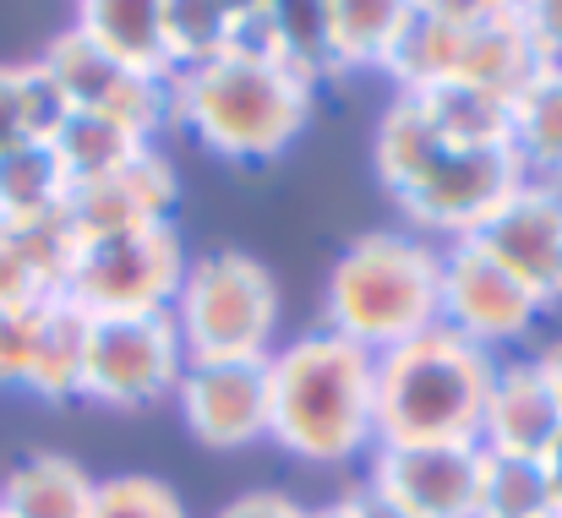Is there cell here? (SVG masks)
Returning <instances> with one entry per match:
<instances>
[{
    "instance_id": "cell-35",
    "label": "cell",
    "mask_w": 562,
    "mask_h": 518,
    "mask_svg": "<svg viewBox=\"0 0 562 518\" xmlns=\"http://www.w3.org/2000/svg\"><path fill=\"white\" fill-rule=\"evenodd\" d=\"M312 508H301L290 492H273V486H262V492H240L235 503H224L213 518H306Z\"/></svg>"
},
{
    "instance_id": "cell-24",
    "label": "cell",
    "mask_w": 562,
    "mask_h": 518,
    "mask_svg": "<svg viewBox=\"0 0 562 518\" xmlns=\"http://www.w3.org/2000/svg\"><path fill=\"white\" fill-rule=\"evenodd\" d=\"M143 148H154L143 132H132L126 121H110V115H66L49 137V154L60 159V170L71 185L82 180H99V174H115L121 165H132Z\"/></svg>"
},
{
    "instance_id": "cell-25",
    "label": "cell",
    "mask_w": 562,
    "mask_h": 518,
    "mask_svg": "<svg viewBox=\"0 0 562 518\" xmlns=\"http://www.w3.org/2000/svg\"><path fill=\"white\" fill-rule=\"evenodd\" d=\"M71 180L49 143H27L0 154V224H49L66 207Z\"/></svg>"
},
{
    "instance_id": "cell-23",
    "label": "cell",
    "mask_w": 562,
    "mask_h": 518,
    "mask_svg": "<svg viewBox=\"0 0 562 518\" xmlns=\"http://www.w3.org/2000/svg\"><path fill=\"white\" fill-rule=\"evenodd\" d=\"M404 16H409V0H328L334 71H387Z\"/></svg>"
},
{
    "instance_id": "cell-13",
    "label": "cell",
    "mask_w": 562,
    "mask_h": 518,
    "mask_svg": "<svg viewBox=\"0 0 562 518\" xmlns=\"http://www.w3.org/2000/svg\"><path fill=\"white\" fill-rule=\"evenodd\" d=\"M176 191H181L176 165L154 143V148H143L132 165H121L115 174H99V180L71 185L66 191V207H60V224H66L71 246L132 235V229H154V224H170Z\"/></svg>"
},
{
    "instance_id": "cell-22",
    "label": "cell",
    "mask_w": 562,
    "mask_h": 518,
    "mask_svg": "<svg viewBox=\"0 0 562 518\" xmlns=\"http://www.w3.org/2000/svg\"><path fill=\"white\" fill-rule=\"evenodd\" d=\"M88 317L71 301H44L38 328H33V365H27V393L49 404L82 398V365H88Z\"/></svg>"
},
{
    "instance_id": "cell-10",
    "label": "cell",
    "mask_w": 562,
    "mask_h": 518,
    "mask_svg": "<svg viewBox=\"0 0 562 518\" xmlns=\"http://www.w3.org/2000/svg\"><path fill=\"white\" fill-rule=\"evenodd\" d=\"M38 71L49 77V88L60 93L66 115H110V121H126L132 132H143L148 143L159 137V126L170 121V82H148V77H132L126 66H115L99 44H88L77 27H60L44 55H38Z\"/></svg>"
},
{
    "instance_id": "cell-32",
    "label": "cell",
    "mask_w": 562,
    "mask_h": 518,
    "mask_svg": "<svg viewBox=\"0 0 562 518\" xmlns=\"http://www.w3.org/2000/svg\"><path fill=\"white\" fill-rule=\"evenodd\" d=\"M88 518H191L159 475H110L93 486Z\"/></svg>"
},
{
    "instance_id": "cell-4",
    "label": "cell",
    "mask_w": 562,
    "mask_h": 518,
    "mask_svg": "<svg viewBox=\"0 0 562 518\" xmlns=\"http://www.w3.org/2000/svg\"><path fill=\"white\" fill-rule=\"evenodd\" d=\"M497 376V354L464 345L448 328H431L409 345L376 354V442L387 448H437L475 442Z\"/></svg>"
},
{
    "instance_id": "cell-38",
    "label": "cell",
    "mask_w": 562,
    "mask_h": 518,
    "mask_svg": "<svg viewBox=\"0 0 562 518\" xmlns=\"http://www.w3.org/2000/svg\"><path fill=\"white\" fill-rule=\"evenodd\" d=\"M541 464H547V481H552V497H558V514H562V442L541 459Z\"/></svg>"
},
{
    "instance_id": "cell-29",
    "label": "cell",
    "mask_w": 562,
    "mask_h": 518,
    "mask_svg": "<svg viewBox=\"0 0 562 518\" xmlns=\"http://www.w3.org/2000/svg\"><path fill=\"white\" fill-rule=\"evenodd\" d=\"M475 518H562L541 459H492L481 470Z\"/></svg>"
},
{
    "instance_id": "cell-17",
    "label": "cell",
    "mask_w": 562,
    "mask_h": 518,
    "mask_svg": "<svg viewBox=\"0 0 562 518\" xmlns=\"http://www.w3.org/2000/svg\"><path fill=\"white\" fill-rule=\"evenodd\" d=\"M77 33L132 77L176 82L170 44H165V0H88L77 11Z\"/></svg>"
},
{
    "instance_id": "cell-28",
    "label": "cell",
    "mask_w": 562,
    "mask_h": 518,
    "mask_svg": "<svg viewBox=\"0 0 562 518\" xmlns=\"http://www.w3.org/2000/svg\"><path fill=\"white\" fill-rule=\"evenodd\" d=\"M448 143L431 132V121L420 115V104L415 99H393L387 104V115H382V126H376V143H372V159H376V180L387 185V196L393 191H404L415 174L426 170L437 154H442Z\"/></svg>"
},
{
    "instance_id": "cell-5",
    "label": "cell",
    "mask_w": 562,
    "mask_h": 518,
    "mask_svg": "<svg viewBox=\"0 0 562 518\" xmlns=\"http://www.w3.org/2000/svg\"><path fill=\"white\" fill-rule=\"evenodd\" d=\"M279 279L251 251H202L187 262L170 323L191 360H268L279 339Z\"/></svg>"
},
{
    "instance_id": "cell-14",
    "label": "cell",
    "mask_w": 562,
    "mask_h": 518,
    "mask_svg": "<svg viewBox=\"0 0 562 518\" xmlns=\"http://www.w3.org/2000/svg\"><path fill=\"white\" fill-rule=\"evenodd\" d=\"M470 240H481V246L536 295L541 312L562 301V191L558 185L525 180V185L486 218V229L470 235Z\"/></svg>"
},
{
    "instance_id": "cell-1",
    "label": "cell",
    "mask_w": 562,
    "mask_h": 518,
    "mask_svg": "<svg viewBox=\"0 0 562 518\" xmlns=\"http://www.w3.org/2000/svg\"><path fill=\"white\" fill-rule=\"evenodd\" d=\"M268 382H273L268 437L290 459L334 470L376 448V354L361 345L328 328L301 334L295 345L268 354Z\"/></svg>"
},
{
    "instance_id": "cell-26",
    "label": "cell",
    "mask_w": 562,
    "mask_h": 518,
    "mask_svg": "<svg viewBox=\"0 0 562 518\" xmlns=\"http://www.w3.org/2000/svg\"><path fill=\"white\" fill-rule=\"evenodd\" d=\"M514 154L525 180L562 191V71H541L514 104Z\"/></svg>"
},
{
    "instance_id": "cell-16",
    "label": "cell",
    "mask_w": 562,
    "mask_h": 518,
    "mask_svg": "<svg viewBox=\"0 0 562 518\" xmlns=\"http://www.w3.org/2000/svg\"><path fill=\"white\" fill-rule=\"evenodd\" d=\"M481 11H486V0H409L404 33L387 60V77L398 82V93H426L437 82H459V66H464Z\"/></svg>"
},
{
    "instance_id": "cell-8",
    "label": "cell",
    "mask_w": 562,
    "mask_h": 518,
    "mask_svg": "<svg viewBox=\"0 0 562 518\" xmlns=\"http://www.w3.org/2000/svg\"><path fill=\"white\" fill-rule=\"evenodd\" d=\"M187 376V349L170 323L159 317H104L88 328V365H82V398L104 409H154L176 398Z\"/></svg>"
},
{
    "instance_id": "cell-6",
    "label": "cell",
    "mask_w": 562,
    "mask_h": 518,
    "mask_svg": "<svg viewBox=\"0 0 562 518\" xmlns=\"http://www.w3.org/2000/svg\"><path fill=\"white\" fill-rule=\"evenodd\" d=\"M187 262V240L176 224H154V229L110 235V240H82V246H71L60 301H71L88 323L159 317L176 306Z\"/></svg>"
},
{
    "instance_id": "cell-30",
    "label": "cell",
    "mask_w": 562,
    "mask_h": 518,
    "mask_svg": "<svg viewBox=\"0 0 562 518\" xmlns=\"http://www.w3.org/2000/svg\"><path fill=\"white\" fill-rule=\"evenodd\" d=\"M229 27H235V5L224 0H165V44L176 77L229 55Z\"/></svg>"
},
{
    "instance_id": "cell-36",
    "label": "cell",
    "mask_w": 562,
    "mask_h": 518,
    "mask_svg": "<svg viewBox=\"0 0 562 518\" xmlns=\"http://www.w3.org/2000/svg\"><path fill=\"white\" fill-rule=\"evenodd\" d=\"M339 508H345V518H409L398 503H387L382 492H372L367 481H361L356 492H345V497H339Z\"/></svg>"
},
{
    "instance_id": "cell-15",
    "label": "cell",
    "mask_w": 562,
    "mask_h": 518,
    "mask_svg": "<svg viewBox=\"0 0 562 518\" xmlns=\"http://www.w3.org/2000/svg\"><path fill=\"white\" fill-rule=\"evenodd\" d=\"M562 442V409L530 354H503L486 415H481V453L492 459H547Z\"/></svg>"
},
{
    "instance_id": "cell-33",
    "label": "cell",
    "mask_w": 562,
    "mask_h": 518,
    "mask_svg": "<svg viewBox=\"0 0 562 518\" xmlns=\"http://www.w3.org/2000/svg\"><path fill=\"white\" fill-rule=\"evenodd\" d=\"M33 328H38V306L33 312H0V387H22L27 382Z\"/></svg>"
},
{
    "instance_id": "cell-19",
    "label": "cell",
    "mask_w": 562,
    "mask_h": 518,
    "mask_svg": "<svg viewBox=\"0 0 562 518\" xmlns=\"http://www.w3.org/2000/svg\"><path fill=\"white\" fill-rule=\"evenodd\" d=\"M71 268V235L60 218L49 224H0V312H33L60 301Z\"/></svg>"
},
{
    "instance_id": "cell-27",
    "label": "cell",
    "mask_w": 562,
    "mask_h": 518,
    "mask_svg": "<svg viewBox=\"0 0 562 518\" xmlns=\"http://www.w3.org/2000/svg\"><path fill=\"white\" fill-rule=\"evenodd\" d=\"M60 121H66V104L49 88V77L38 71V60L0 66V154L49 143Z\"/></svg>"
},
{
    "instance_id": "cell-12",
    "label": "cell",
    "mask_w": 562,
    "mask_h": 518,
    "mask_svg": "<svg viewBox=\"0 0 562 518\" xmlns=\"http://www.w3.org/2000/svg\"><path fill=\"white\" fill-rule=\"evenodd\" d=\"M367 486L398 503L409 518H475L486 453L475 442H437V448H387L367 453Z\"/></svg>"
},
{
    "instance_id": "cell-34",
    "label": "cell",
    "mask_w": 562,
    "mask_h": 518,
    "mask_svg": "<svg viewBox=\"0 0 562 518\" xmlns=\"http://www.w3.org/2000/svg\"><path fill=\"white\" fill-rule=\"evenodd\" d=\"M519 16H525V33H530L541 66L562 71V0H519Z\"/></svg>"
},
{
    "instance_id": "cell-37",
    "label": "cell",
    "mask_w": 562,
    "mask_h": 518,
    "mask_svg": "<svg viewBox=\"0 0 562 518\" xmlns=\"http://www.w3.org/2000/svg\"><path fill=\"white\" fill-rule=\"evenodd\" d=\"M536 365H541V376H547V387H552V398H558V409H562V334L558 339H547V345L530 354Z\"/></svg>"
},
{
    "instance_id": "cell-39",
    "label": "cell",
    "mask_w": 562,
    "mask_h": 518,
    "mask_svg": "<svg viewBox=\"0 0 562 518\" xmlns=\"http://www.w3.org/2000/svg\"><path fill=\"white\" fill-rule=\"evenodd\" d=\"M306 518H345V508H339V503H334V508H312Z\"/></svg>"
},
{
    "instance_id": "cell-7",
    "label": "cell",
    "mask_w": 562,
    "mask_h": 518,
    "mask_svg": "<svg viewBox=\"0 0 562 518\" xmlns=\"http://www.w3.org/2000/svg\"><path fill=\"white\" fill-rule=\"evenodd\" d=\"M525 185V165L514 148L497 154H470V148H442L404 191H393L409 235L431 246H453L486 229V218Z\"/></svg>"
},
{
    "instance_id": "cell-18",
    "label": "cell",
    "mask_w": 562,
    "mask_h": 518,
    "mask_svg": "<svg viewBox=\"0 0 562 518\" xmlns=\"http://www.w3.org/2000/svg\"><path fill=\"white\" fill-rule=\"evenodd\" d=\"M541 55L525 33V16H519V0H486L475 33H470V49H464V66H459V82H475L508 104H519V93L541 77Z\"/></svg>"
},
{
    "instance_id": "cell-21",
    "label": "cell",
    "mask_w": 562,
    "mask_h": 518,
    "mask_svg": "<svg viewBox=\"0 0 562 518\" xmlns=\"http://www.w3.org/2000/svg\"><path fill=\"white\" fill-rule=\"evenodd\" d=\"M420 104V115L431 121V132L448 148H470V154H497L514 148V104L475 88V82H437L426 93H404Z\"/></svg>"
},
{
    "instance_id": "cell-2",
    "label": "cell",
    "mask_w": 562,
    "mask_h": 518,
    "mask_svg": "<svg viewBox=\"0 0 562 518\" xmlns=\"http://www.w3.org/2000/svg\"><path fill=\"white\" fill-rule=\"evenodd\" d=\"M317 88L279 60L218 55L170 82V121L229 165H273L306 132Z\"/></svg>"
},
{
    "instance_id": "cell-31",
    "label": "cell",
    "mask_w": 562,
    "mask_h": 518,
    "mask_svg": "<svg viewBox=\"0 0 562 518\" xmlns=\"http://www.w3.org/2000/svg\"><path fill=\"white\" fill-rule=\"evenodd\" d=\"M279 16V66L295 71L301 82H323L334 77V55H328V0H295V5H273Z\"/></svg>"
},
{
    "instance_id": "cell-11",
    "label": "cell",
    "mask_w": 562,
    "mask_h": 518,
    "mask_svg": "<svg viewBox=\"0 0 562 518\" xmlns=\"http://www.w3.org/2000/svg\"><path fill=\"white\" fill-rule=\"evenodd\" d=\"M176 409L187 431L213 453H240L268 437L273 420V382L268 360H191Z\"/></svg>"
},
{
    "instance_id": "cell-3",
    "label": "cell",
    "mask_w": 562,
    "mask_h": 518,
    "mask_svg": "<svg viewBox=\"0 0 562 518\" xmlns=\"http://www.w3.org/2000/svg\"><path fill=\"white\" fill-rule=\"evenodd\" d=\"M328 334L367 354L409 345L437 328L442 312V246L409 229H372L350 240L328 273Z\"/></svg>"
},
{
    "instance_id": "cell-20",
    "label": "cell",
    "mask_w": 562,
    "mask_h": 518,
    "mask_svg": "<svg viewBox=\"0 0 562 518\" xmlns=\"http://www.w3.org/2000/svg\"><path fill=\"white\" fill-rule=\"evenodd\" d=\"M93 475L66 453H27L0 475V518H88Z\"/></svg>"
},
{
    "instance_id": "cell-9",
    "label": "cell",
    "mask_w": 562,
    "mask_h": 518,
    "mask_svg": "<svg viewBox=\"0 0 562 518\" xmlns=\"http://www.w3.org/2000/svg\"><path fill=\"white\" fill-rule=\"evenodd\" d=\"M536 317H541L536 295L481 240L442 246V312H437V328H448L464 345L503 360V349L519 345L536 328Z\"/></svg>"
}]
</instances>
